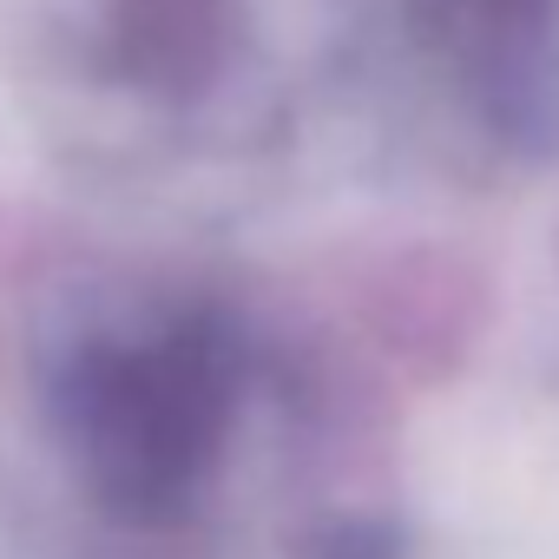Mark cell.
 <instances>
[{"label":"cell","instance_id":"cell-3","mask_svg":"<svg viewBox=\"0 0 559 559\" xmlns=\"http://www.w3.org/2000/svg\"><path fill=\"white\" fill-rule=\"evenodd\" d=\"M106 67L152 99H198L237 53V0H99Z\"/></svg>","mask_w":559,"mask_h":559},{"label":"cell","instance_id":"cell-1","mask_svg":"<svg viewBox=\"0 0 559 559\" xmlns=\"http://www.w3.org/2000/svg\"><path fill=\"white\" fill-rule=\"evenodd\" d=\"M243 402V336L224 310H171L145 330L86 336L53 382V428L86 493L126 526L198 507Z\"/></svg>","mask_w":559,"mask_h":559},{"label":"cell","instance_id":"cell-2","mask_svg":"<svg viewBox=\"0 0 559 559\" xmlns=\"http://www.w3.org/2000/svg\"><path fill=\"white\" fill-rule=\"evenodd\" d=\"M559 0H402L408 34L441 60L467 67L500 139L526 152H559V86L546 21Z\"/></svg>","mask_w":559,"mask_h":559},{"label":"cell","instance_id":"cell-4","mask_svg":"<svg viewBox=\"0 0 559 559\" xmlns=\"http://www.w3.org/2000/svg\"><path fill=\"white\" fill-rule=\"evenodd\" d=\"M317 559H408V552H402V533H395V526H382V520H349V526H336V533L323 539Z\"/></svg>","mask_w":559,"mask_h":559}]
</instances>
